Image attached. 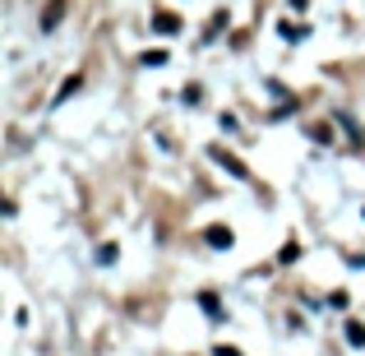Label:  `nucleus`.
I'll use <instances>...</instances> for the list:
<instances>
[{
  "label": "nucleus",
  "instance_id": "1",
  "mask_svg": "<svg viewBox=\"0 0 365 356\" xmlns=\"http://www.w3.org/2000/svg\"><path fill=\"white\" fill-rule=\"evenodd\" d=\"M65 9H70V0H46V9H42V33H56V28H61Z\"/></svg>",
  "mask_w": 365,
  "mask_h": 356
},
{
  "label": "nucleus",
  "instance_id": "2",
  "mask_svg": "<svg viewBox=\"0 0 365 356\" xmlns=\"http://www.w3.org/2000/svg\"><path fill=\"white\" fill-rule=\"evenodd\" d=\"M208 153H213V162H222V167L232 171L236 180H250V171H245V162H241V158H232V153H222V148H208Z\"/></svg>",
  "mask_w": 365,
  "mask_h": 356
},
{
  "label": "nucleus",
  "instance_id": "3",
  "mask_svg": "<svg viewBox=\"0 0 365 356\" xmlns=\"http://www.w3.org/2000/svg\"><path fill=\"white\" fill-rule=\"evenodd\" d=\"M153 28H158L162 37H171V33H180V19L171 14V9H158V14H153Z\"/></svg>",
  "mask_w": 365,
  "mask_h": 356
},
{
  "label": "nucleus",
  "instance_id": "4",
  "mask_svg": "<svg viewBox=\"0 0 365 356\" xmlns=\"http://www.w3.org/2000/svg\"><path fill=\"white\" fill-rule=\"evenodd\" d=\"M208 245L213 250H232V227H208Z\"/></svg>",
  "mask_w": 365,
  "mask_h": 356
},
{
  "label": "nucleus",
  "instance_id": "5",
  "mask_svg": "<svg viewBox=\"0 0 365 356\" xmlns=\"http://www.w3.org/2000/svg\"><path fill=\"white\" fill-rule=\"evenodd\" d=\"M79 83H83V74H70V79L61 83V93H56V102H65V98H74L79 93Z\"/></svg>",
  "mask_w": 365,
  "mask_h": 356
},
{
  "label": "nucleus",
  "instance_id": "6",
  "mask_svg": "<svg viewBox=\"0 0 365 356\" xmlns=\"http://www.w3.org/2000/svg\"><path fill=\"white\" fill-rule=\"evenodd\" d=\"M347 342L351 347H365V324H356V320L347 324Z\"/></svg>",
  "mask_w": 365,
  "mask_h": 356
},
{
  "label": "nucleus",
  "instance_id": "7",
  "mask_svg": "<svg viewBox=\"0 0 365 356\" xmlns=\"http://www.w3.org/2000/svg\"><path fill=\"white\" fill-rule=\"evenodd\" d=\"M282 37H287V42H292V37H305V28L301 24H282Z\"/></svg>",
  "mask_w": 365,
  "mask_h": 356
},
{
  "label": "nucleus",
  "instance_id": "8",
  "mask_svg": "<svg viewBox=\"0 0 365 356\" xmlns=\"http://www.w3.org/2000/svg\"><path fill=\"white\" fill-rule=\"evenodd\" d=\"M292 5H296V9H305V5H310V0H292Z\"/></svg>",
  "mask_w": 365,
  "mask_h": 356
}]
</instances>
